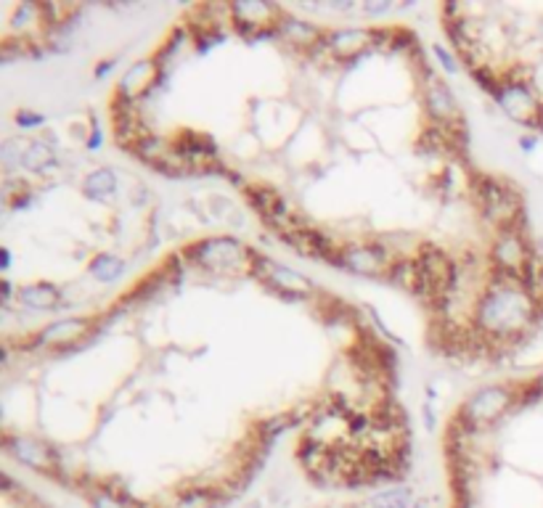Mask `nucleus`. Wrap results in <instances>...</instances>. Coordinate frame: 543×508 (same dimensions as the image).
I'll list each match as a JSON object with an SVG mask.
<instances>
[{
    "mask_svg": "<svg viewBox=\"0 0 543 508\" xmlns=\"http://www.w3.org/2000/svg\"><path fill=\"white\" fill-rule=\"evenodd\" d=\"M167 80V74L159 69V64L151 59H138L133 62L117 80V98H125L131 104H143L146 98H151L159 85Z\"/></svg>",
    "mask_w": 543,
    "mask_h": 508,
    "instance_id": "nucleus-14",
    "label": "nucleus"
},
{
    "mask_svg": "<svg viewBox=\"0 0 543 508\" xmlns=\"http://www.w3.org/2000/svg\"><path fill=\"white\" fill-rule=\"evenodd\" d=\"M209 212H212L215 220H223V223L236 225V228L244 223L242 209H239L231 199H225V196H212V199H209Z\"/></svg>",
    "mask_w": 543,
    "mask_h": 508,
    "instance_id": "nucleus-27",
    "label": "nucleus"
},
{
    "mask_svg": "<svg viewBox=\"0 0 543 508\" xmlns=\"http://www.w3.org/2000/svg\"><path fill=\"white\" fill-rule=\"evenodd\" d=\"M115 64H117V56H112V59H104V62H98V66H96V72H93V77L96 80H104L112 69H115Z\"/></svg>",
    "mask_w": 543,
    "mask_h": 508,
    "instance_id": "nucleus-34",
    "label": "nucleus"
},
{
    "mask_svg": "<svg viewBox=\"0 0 543 508\" xmlns=\"http://www.w3.org/2000/svg\"><path fill=\"white\" fill-rule=\"evenodd\" d=\"M128 273V259L115 252H98L88 262V275L98 284H117Z\"/></svg>",
    "mask_w": 543,
    "mask_h": 508,
    "instance_id": "nucleus-22",
    "label": "nucleus"
},
{
    "mask_svg": "<svg viewBox=\"0 0 543 508\" xmlns=\"http://www.w3.org/2000/svg\"><path fill=\"white\" fill-rule=\"evenodd\" d=\"M8 267H11V250L3 247V250H0V270L8 273Z\"/></svg>",
    "mask_w": 543,
    "mask_h": 508,
    "instance_id": "nucleus-36",
    "label": "nucleus"
},
{
    "mask_svg": "<svg viewBox=\"0 0 543 508\" xmlns=\"http://www.w3.org/2000/svg\"><path fill=\"white\" fill-rule=\"evenodd\" d=\"M395 5L393 3H379V0H371V3H361V13L369 16V19H379V16H387Z\"/></svg>",
    "mask_w": 543,
    "mask_h": 508,
    "instance_id": "nucleus-31",
    "label": "nucleus"
},
{
    "mask_svg": "<svg viewBox=\"0 0 543 508\" xmlns=\"http://www.w3.org/2000/svg\"><path fill=\"white\" fill-rule=\"evenodd\" d=\"M533 257H536V247L525 231H498V233H493L485 262H488L490 273L522 281Z\"/></svg>",
    "mask_w": 543,
    "mask_h": 508,
    "instance_id": "nucleus-9",
    "label": "nucleus"
},
{
    "mask_svg": "<svg viewBox=\"0 0 543 508\" xmlns=\"http://www.w3.org/2000/svg\"><path fill=\"white\" fill-rule=\"evenodd\" d=\"M517 143H520V148H522L525 154H530V151L536 148V143H539V132H525V135L517 138Z\"/></svg>",
    "mask_w": 543,
    "mask_h": 508,
    "instance_id": "nucleus-33",
    "label": "nucleus"
},
{
    "mask_svg": "<svg viewBox=\"0 0 543 508\" xmlns=\"http://www.w3.org/2000/svg\"><path fill=\"white\" fill-rule=\"evenodd\" d=\"M281 244H286L292 252H297L305 259H318V262H329L335 267H340V254H342V241L337 236L316 228V225H308V228H300L284 239H278Z\"/></svg>",
    "mask_w": 543,
    "mask_h": 508,
    "instance_id": "nucleus-15",
    "label": "nucleus"
},
{
    "mask_svg": "<svg viewBox=\"0 0 543 508\" xmlns=\"http://www.w3.org/2000/svg\"><path fill=\"white\" fill-rule=\"evenodd\" d=\"M64 289L56 286L54 281H32V284H21L16 292V305L30 310V313H54L59 308H64Z\"/></svg>",
    "mask_w": 543,
    "mask_h": 508,
    "instance_id": "nucleus-17",
    "label": "nucleus"
},
{
    "mask_svg": "<svg viewBox=\"0 0 543 508\" xmlns=\"http://www.w3.org/2000/svg\"><path fill=\"white\" fill-rule=\"evenodd\" d=\"M3 450L8 458H13L19 466L35 471V474H43L54 482H59L62 477V466H64V458L62 453L54 447L51 443L40 440V437H32V435H16V432H5L3 435Z\"/></svg>",
    "mask_w": 543,
    "mask_h": 508,
    "instance_id": "nucleus-11",
    "label": "nucleus"
},
{
    "mask_svg": "<svg viewBox=\"0 0 543 508\" xmlns=\"http://www.w3.org/2000/svg\"><path fill=\"white\" fill-rule=\"evenodd\" d=\"M98 331H101V323L96 318H59V320H51L48 326H43L30 339V350H38V352H74V350H82Z\"/></svg>",
    "mask_w": 543,
    "mask_h": 508,
    "instance_id": "nucleus-7",
    "label": "nucleus"
},
{
    "mask_svg": "<svg viewBox=\"0 0 543 508\" xmlns=\"http://www.w3.org/2000/svg\"><path fill=\"white\" fill-rule=\"evenodd\" d=\"M416 493L408 485H393L385 490H374L366 498V508H413Z\"/></svg>",
    "mask_w": 543,
    "mask_h": 508,
    "instance_id": "nucleus-26",
    "label": "nucleus"
},
{
    "mask_svg": "<svg viewBox=\"0 0 543 508\" xmlns=\"http://www.w3.org/2000/svg\"><path fill=\"white\" fill-rule=\"evenodd\" d=\"M233 495L225 490L223 482H191L183 485L173 504L165 508H223Z\"/></svg>",
    "mask_w": 543,
    "mask_h": 508,
    "instance_id": "nucleus-18",
    "label": "nucleus"
},
{
    "mask_svg": "<svg viewBox=\"0 0 543 508\" xmlns=\"http://www.w3.org/2000/svg\"><path fill=\"white\" fill-rule=\"evenodd\" d=\"M104 146V130L98 125V117L90 114V127L85 130V151H98Z\"/></svg>",
    "mask_w": 543,
    "mask_h": 508,
    "instance_id": "nucleus-30",
    "label": "nucleus"
},
{
    "mask_svg": "<svg viewBox=\"0 0 543 508\" xmlns=\"http://www.w3.org/2000/svg\"><path fill=\"white\" fill-rule=\"evenodd\" d=\"M470 323L493 347V352H504L512 344H522L543 326V308L530 297L522 281L488 270L485 286L472 305Z\"/></svg>",
    "mask_w": 543,
    "mask_h": 508,
    "instance_id": "nucleus-1",
    "label": "nucleus"
},
{
    "mask_svg": "<svg viewBox=\"0 0 543 508\" xmlns=\"http://www.w3.org/2000/svg\"><path fill=\"white\" fill-rule=\"evenodd\" d=\"M421 106L424 114L429 120V125L451 130V132H467V117L464 109L456 98V93L451 90V85L437 77L435 72H424L421 77Z\"/></svg>",
    "mask_w": 543,
    "mask_h": 508,
    "instance_id": "nucleus-10",
    "label": "nucleus"
},
{
    "mask_svg": "<svg viewBox=\"0 0 543 508\" xmlns=\"http://www.w3.org/2000/svg\"><path fill=\"white\" fill-rule=\"evenodd\" d=\"M432 56H435V62L440 64V69H443L445 74H459V72H462L459 56H456L451 48H445L443 43H435V46H432Z\"/></svg>",
    "mask_w": 543,
    "mask_h": 508,
    "instance_id": "nucleus-28",
    "label": "nucleus"
},
{
    "mask_svg": "<svg viewBox=\"0 0 543 508\" xmlns=\"http://www.w3.org/2000/svg\"><path fill=\"white\" fill-rule=\"evenodd\" d=\"M470 193H472L477 212L493 228V233L528 228L525 196L512 181H504V178L490 175V173H472L470 175Z\"/></svg>",
    "mask_w": 543,
    "mask_h": 508,
    "instance_id": "nucleus-2",
    "label": "nucleus"
},
{
    "mask_svg": "<svg viewBox=\"0 0 543 508\" xmlns=\"http://www.w3.org/2000/svg\"><path fill=\"white\" fill-rule=\"evenodd\" d=\"M424 416H427V429H435L437 427V416H435V402L432 400L424 402Z\"/></svg>",
    "mask_w": 543,
    "mask_h": 508,
    "instance_id": "nucleus-35",
    "label": "nucleus"
},
{
    "mask_svg": "<svg viewBox=\"0 0 543 508\" xmlns=\"http://www.w3.org/2000/svg\"><path fill=\"white\" fill-rule=\"evenodd\" d=\"M247 508H260V504H250V506Z\"/></svg>",
    "mask_w": 543,
    "mask_h": 508,
    "instance_id": "nucleus-39",
    "label": "nucleus"
},
{
    "mask_svg": "<svg viewBox=\"0 0 543 508\" xmlns=\"http://www.w3.org/2000/svg\"><path fill=\"white\" fill-rule=\"evenodd\" d=\"M13 123H16L19 130L30 132V130H38V127L46 125V117H43L40 112H32V109H16Z\"/></svg>",
    "mask_w": 543,
    "mask_h": 508,
    "instance_id": "nucleus-29",
    "label": "nucleus"
},
{
    "mask_svg": "<svg viewBox=\"0 0 543 508\" xmlns=\"http://www.w3.org/2000/svg\"><path fill=\"white\" fill-rule=\"evenodd\" d=\"M536 132H539V135H543V106H541V120H539V127H536Z\"/></svg>",
    "mask_w": 543,
    "mask_h": 508,
    "instance_id": "nucleus-38",
    "label": "nucleus"
},
{
    "mask_svg": "<svg viewBox=\"0 0 543 508\" xmlns=\"http://www.w3.org/2000/svg\"><path fill=\"white\" fill-rule=\"evenodd\" d=\"M393 259H395V254L382 241H374V239L342 241L340 267L347 270V273H352V275L374 278V281H387Z\"/></svg>",
    "mask_w": 543,
    "mask_h": 508,
    "instance_id": "nucleus-12",
    "label": "nucleus"
},
{
    "mask_svg": "<svg viewBox=\"0 0 543 508\" xmlns=\"http://www.w3.org/2000/svg\"><path fill=\"white\" fill-rule=\"evenodd\" d=\"M490 101L514 125H522L536 132L539 120H541L543 96L536 90L533 74L525 64H514L512 69H504L501 85L496 88Z\"/></svg>",
    "mask_w": 543,
    "mask_h": 508,
    "instance_id": "nucleus-4",
    "label": "nucleus"
},
{
    "mask_svg": "<svg viewBox=\"0 0 543 508\" xmlns=\"http://www.w3.org/2000/svg\"><path fill=\"white\" fill-rule=\"evenodd\" d=\"M32 146V138L30 135H11L0 143V165L5 170V178L8 175H21V167H24V157Z\"/></svg>",
    "mask_w": 543,
    "mask_h": 508,
    "instance_id": "nucleus-25",
    "label": "nucleus"
},
{
    "mask_svg": "<svg viewBox=\"0 0 543 508\" xmlns=\"http://www.w3.org/2000/svg\"><path fill=\"white\" fill-rule=\"evenodd\" d=\"M533 384H536V386H539V389H541V392H543V368H541V374H539V377L533 379Z\"/></svg>",
    "mask_w": 543,
    "mask_h": 508,
    "instance_id": "nucleus-37",
    "label": "nucleus"
},
{
    "mask_svg": "<svg viewBox=\"0 0 543 508\" xmlns=\"http://www.w3.org/2000/svg\"><path fill=\"white\" fill-rule=\"evenodd\" d=\"M244 196H247L250 207L260 215L263 223H268L271 217L281 215L289 207V201L278 190L273 189V186H263V183H250L244 189Z\"/></svg>",
    "mask_w": 543,
    "mask_h": 508,
    "instance_id": "nucleus-21",
    "label": "nucleus"
},
{
    "mask_svg": "<svg viewBox=\"0 0 543 508\" xmlns=\"http://www.w3.org/2000/svg\"><path fill=\"white\" fill-rule=\"evenodd\" d=\"M324 38H327V27L292 16V13H284V19L276 27V40L302 56H310L324 43Z\"/></svg>",
    "mask_w": 543,
    "mask_h": 508,
    "instance_id": "nucleus-16",
    "label": "nucleus"
},
{
    "mask_svg": "<svg viewBox=\"0 0 543 508\" xmlns=\"http://www.w3.org/2000/svg\"><path fill=\"white\" fill-rule=\"evenodd\" d=\"M284 8L266 0H239L231 3V27L247 40H276V27L284 19Z\"/></svg>",
    "mask_w": 543,
    "mask_h": 508,
    "instance_id": "nucleus-13",
    "label": "nucleus"
},
{
    "mask_svg": "<svg viewBox=\"0 0 543 508\" xmlns=\"http://www.w3.org/2000/svg\"><path fill=\"white\" fill-rule=\"evenodd\" d=\"M252 247H247L239 236H204L191 241L183 257L191 267L217 275V278H252Z\"/></svg>",
    "mask_w": 543,
    "mask_h": 508,
    "instance_id": "nucleus-3",
    "label": "nucleus"
},
{
    "mask_svg": "<svg viewBox=\"0 0 543 508\" xmlns=\"http://www.w3.org/2000/svg\"><path fill=\"white\" fill-rule=\"evenodd\" d=\"M395 27H329L324 51L332 64H352L371 51L393 48Z\"/></svg>",
    "mask_w": 543,
    "mask_h": 508,
    "instance_id": "nucleus-6",
    "label": "nucleus"
},
{
    "mask_svg": "<svg viewBox=\"0 0 543 508\" xmlns=\"http://www.w3.org/2000/svg\"><path fill=\"white\" fill-rule=\"evenodd\" d=\"M117 190H120V178H117V170L112 167H96L82 181V196L96 204H112L117 199Z\"/></svg>",
    "mask_w": 543,
    "mask_h": 508,
    "instance_id": "nucleus-20",
    "label": "nucleus"
},
{
    "mask_svg": "<svg viewBox=\"0 0 543 508\" xmlns=\"http://www.w3.org/2000/svg\"><path fill=\"white\" fill-rule=\"evenodd\" d=\"M514 408H520V384H482L464 397L456 419L475 435H485Z\"/></svg>",
    "mask_w": 543,
    "mask_h": 508,
    "instance_id": "nucleus-5",
    "label": "nucleus"
},
{
    "mask_svg": "<svg viewBox=\"0 0 543 508\" xmlns=\"http://www.w3.org/2000/svg\"><path fill=\"white\" fill-rule=\"evenodd\" d=\"M0 292H3V308L8 310V308L16 302V292H19V286H13L11 278H3V281H0Z\"/></svg>",
    "mask_w": 543,
    "mask_h": 508,
    "instance_id": "nucleus-32",
    "label": "nucleus"
},
{
    "mask_svg": "<svg viewBox=\"0 0 543 508\" xmlns=\"http://www.w3.org/2000/svg\"><path fill=\"white\" fill-rule=\"evenodd\" d=\"M297 424H302V421H300V416H297L294 411H289V413H278V416H271V419H263V421L255 427L252 440L260 444L263 450H268L281 435H286V432L294 429Z\"/></svg>",
    "mask_w": 543,
    "mask_h": 508,
    "instance_id": "nucleus-24",
    "label": "nucleus"
},
{
    "mask_svg": "<svg viewBox=\"0 0 543 508\" xmlns=\"http://www.w3.org/2000/svg\"><path fill=\"white\" fill-rule=\"evenodd\" d=\"M56 151H59L56 148V138L51 132H46L40 138H32V146H30V151L24 157V167L21 170L30 173V175H38V178L56 175L59 167H62V159H59Z\"/></svg>",
    "mask_w": 543,
    "mask_h": 508,
    "instance_id": "nucleus-19",
    "label": "nucleus"
},
{
    "mask_svg": "<svg viewBox=\"0 0 543 508\" xmlns=\"http://www.w3.org/2000/svg\"><path fill=\"white\" fill-rule=\"evenodd\" d=\"M252 278H258L263 286H268L273 294L284 300H313L318 297V286L300 270L273 259L268 254L252 252Z\"/></svg>",
    "mask_w": 543,
    "mask_h": 508,
    "instance_id": "nucleus-8",
    "label": "nucleus"
},
{
    "mask_svg": "<svg viewBox=\"0 0 543 508\" xmlns=\"http://www.w3.org/2000/svg\"><path fill=\"white\" fill-rule=\"evenodd\" d=\"M419 281H421V273H419V262L413 254H398L393 259V267L387 273V284H393L395 289L413 294L419 292Z\"/></svg>",
    "mask_w": 543,
    "mask_h": 508,
    "instance_id": "nucleus-23",
    "label": "nucleus"
}]
</instances>
